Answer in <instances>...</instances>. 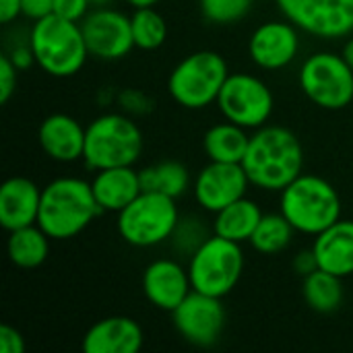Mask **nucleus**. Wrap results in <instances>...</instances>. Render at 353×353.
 Wrapping results in <instances>:
<instances>
[{"label": "nucleus", "instance_id": "nucleus-1", "mask_svg": "<svg viewBox=\"0 0 353 353\" xmlns=\"http://www.w3.org/2000/svg\"><path fill=\"white\" fill-rule=\"evenodd\" d=\"M242 168L250 186L267 192H281L302 174V143L290 128L265 124L250 134Z\"/></svg>", "mask_w": 353, "mask_h": 353}, {"label": "nucleus", "instance_id": "nucleus-2", "mask_svg": "<svg viewBox=\"0 0 353 353\" xmlns=\"http://www.w3.org/2000/svg\"><path fill=\"white\" fill-rule=\"evenodd\" d=\"M99 213L103 211L95 201L91 182L62 176L41 188L37 225L52 240H70L85 232Z\"/></svg>", "mask_w": 353, "mask_h": 353}, {"label": "nucleus", "instance_id": "nucleus-3", "mask_svg": "<svg viewBox=\"0 0 353 353\" xmlns=\"http://www.w3.org/2000/svg\"><path fill=\"white\" fill-rule=\"evenodd\" d=\"M29 46L35 56V64L50 77L68 79L83 70L89 50L81 23L48 14L39 21H33L29 31Z\"/></svg>", "mask_w": 353, "mask_h": 353}, {"label": "nucleus", "instance_id": "nucleus-4", "mask_svg": "<svg viewBox=\"0 0 353 353\" xmlns=\"http://www.w3.org/2000/svg\"><path fill=\"white\" fill-rule=\"evenodd\" d=\"M143 153V132L132 116L108 112L85 126L83 161L89 170L134 165Z\"/></svg>", "mask_w": 353, "mask_h": 353}, {"label": "nucleus", "instance_id": "nucleus-5", "mask_svg": "<svg viewBox=\"0 0 353 353\" xmlns=\"http://www.w3.org/2000/svg\"><path fill=\"white\" fill-rule=\"evenodd\" d=\"M279 194V211L298 234L314 238L341 219V199L321 176L300 174Z\"/></svg>", "mask_w": 353, "mask_h": 353}, {"label": "nucleus", "instance_id": "nucleus-6", "mask_svg": "<svg viewBox=\"0 0 353 353\" xmlns=\"http://www.w3.org/2000/svg\"><path fill=\"white\" fill-rule=\"evenodd\" d=\"M228 77L230 68L219 52L199 50L174 66L168 77V91L178 105L186 110H205L217 103Z\"/></svg>", "mask_w": 353, "mask_h": 353}, {"label": "nucleus", "instance_id": "nucleus-7", "mask_svg": "<svg viewBox=\"0 0 353 353\" xmlns=\"http://www.w3.org/2000/svg\"><path fill=\"white\" fill-rule=\"evenodd\" d=\"M180 221L176 199L143 190L128 207L118 213L116 228L120 238L134 248H153L170 242Z\"/></svg>", "mask_w": 353, "mask_h": 353}, {"label": "nucleus", "instance_id": "nucleus-8", "mask_svg": "<svg viewBox=\"0 0 353 353\" xmlns=\"http://www.w3.org/2000/svg\"><path fill=\"white\" fill-rule=\"evenodd\" d=\"M244 273L242 244L211 234L190 256L188 275L194 292L225 298Z\"/></svg>", "mask_w": 353, "mask_h": 353}, {"label": "nucleus", "instance_id": "nucleus-9", "mask_svg": "<svg viewBox=\"0 0 353 353\" xmlns=\"http://www.w3.org/2000/svg\"><path fill=\"white\" fill-rule=\"evenodd\" d=\"M302 93L323 110H343L353 101V68L335 52L310 54L298 72Z\"/></svg>", "mask_w": 353, "mask_h": 353}, {"label": "nucleus", "instance_id": "nucleus-10", "mask_svg": "<svg viewBox=\"0 0 353 353\" xmlns=\"http://www.w3.org/2000/svg\"><path fill=\"white\" fill-rule=\"evenodd\" d=\"M217 108L225 120L256 130L273 116L275 97L271 87L256 74L230 72L217 97Z\"/></svg>", "mask_w": 353, "mask_h": 353}, {"label": "nucleus", "instance_id": "nucleus-11", "mask_svg": "<svg viewBox=\"0 0 353 353\" xmlns=\"http://www.w3.org/2000/svg\"><path fill=\"white\" fill-rule=\"evenodd\" d=\"M283 19L319 39H343L353 33V0H275Z\"/></svg>", "mask_w": 353, "mask_h": 353}, {"label": "nucleus", "instance_id": "nucleus-12", "mask_svg": "<svg viewBox=\"0 0 353 353\" xmlns=\"http://www.w3.org/2000/svg\"><path fill=\"white\" fill-rule=\"evenodd\" d=\"M81 29L91 58L116 62L134 48L130 17L112 6H93L81 21Z\"/></svg>", "mask_w": 353, "mask_h": 353}, {"label": "nucleus", "instance_id": "nucleus-13", "mask_svg": "<svg viewBox=\"0 0 353 353\" xmlns=\"http://www.w3.org/2000/svg\"><path fill=\"white\" fill-rule=\"evenodd\" d=\"M172 323L184 341L196 347H211L223 333L225 308L221 298L192 290L188 298L172 312Z\"/></svg>", "mask_w": 353, "mask_h": 353}, {"label": "nucleus", "instance_id": "nucleus-14", "mask_svg": "<svg viewBox=\"0 0 353 353\" xmlns=\"http://www.w3.org/2000/svg\"><path fill=\"white\" fill-rule=\"evenodd\" d=\"M248 186L250 180L242 163L209 161L194 178L192 192L199 207L215 215L223 207L246 196Z\"/></svg>", "mask_w": 353, "mask_h": 353}, {"label": "nucleus", "instance_id": "nucleus-15", "mask_svg": "<svg viewBox=\"0 0 353 353\" xmlns=\"http://www.w3.org/2000/svg\"><path fill=\"white\" fill-rule=\"evenodd\" d=\"M300 46V29L294 23L267 21L252 31L248 56L263 70H281L298 58Z\"/></svg>", "mask_w": 353, "mask_h": 353}, {"label": "nucleus", "instance_id": "nucleus-16", "mask_svg": "<svg viewBox=\"0 0 353 353\" xmlns=\"http://www.w3.org/2000/svg\"><path fill=\"white\" fill-rule=\"evenodd\" d=\"M143 294L155 308L174 312L192 292L188 267L174 259H157L143 273Z\"/></svg>", "mask_w": 353, "mask_h": 353}, {"label": "nucleus", "instance_id": "nucleus-17", "mask_svg": "<svg viewBox=\"0 0 353 353\" xmlns=\"http://www.w3.org/2000/svg\"><path fill=\"white\" fill-rule=\"evenodd\" d=\"M37 139L43 153L54 161L72 163L83 159L85 126L68 114H50L43 118Z\"/></svg>", "mask_w": 353, "mask_h": 353}, {"label": "nucleus", "instance_id": "nucleus-18", "mask_svg": "<svg viewBox=\"0 0 353 353\" xmlns=\"http://www.w3.org/2000/svg\"><path fill=\"white\" fill-rule=\"evenodd\" d=\"M41 203V188L25 178L12 176L0 186V225L14 232L37 223Z\"/></svg>", "mask_w": 353, "mask_h": 353}, {"label": "nucleus", "instance_id": "nucleus-19", "mask_svg": "<svg viewBox=\"0 0 353 353\" xmlns=\"http://www.w3.org/2000/svg\"><path fill=\"white\" fill-rule=\"evenodd\" d=\"M145 343L143 329L128 316L97 321L83 337L85 353H139Z\"/></svg>", "mask_w": 353, "mask_h": 353}, {"label": "nucleus", "instance_id": "nucleus-20", "mask_svg": "<svg viewBox=\"0 0 353 353\" xmlns=\"http://www.w3.org/2000/svg\"><path fill=\"white\" fill-rule=\"evenodd\" d=\"M312 250L319 269L341 279L353 275V219H339L314 236Z\"/></svg>", "mask_w": 353, "mask_h": 353}, {"label": "nucleus", "instance_id": "nucleus-21", "mask_svg": "<svg viewBox=\"0 0 353 353\" xmlns=\"http://www.w3.org/2000/svg\"><path fill=\"white\" fill-rule=\"evenodd\" d=\"M91 188L101 211L116 215L143 192L141 176L132 165L99 170L91 180Z\"/></svg>", "mask_w": 353, "mask_h": 353}, {"label": "nucleus", "instance_id": "nucleus-22", "mask_svg": "<svg viewBox=\"0 0 353 353\" xmlns=\"http://www.w3.org/2000/svg\"><path fill=\"white\" fill-rule=\"evenodd\" d=\"M263 215L265 213L256 201L242 196L236 203H232V205H228L215 213L213 234L228 238L232 242H238V244L250 242V238H252L256 225L261 223Z\"/></svg>", "mask_w": 353, "mask_h": 353}, {"label": "nucleus", "instance_id": "nucleus-23", "mask_svg": "<svg viewBox=\"0 0 353 353\" xmlns=\"http://www.w3.org/2000/svg\"><path fill=\"white\" fill-rule=\"evenodd\" d=\"M248 143H250L248 128L234 124L230 120L213 124L203 137V149L209 161H223V163H242Z\"/></svg>", "mask_w": 353, "mask_h": 353}, {"label": "nucleus", "instance_id": "nucleus-24", "mask_svg": "<svg viewBox=\"0 0 353 353\" xmlns=\"http://www.w3.org/2000/svg\"><path fill=\"white\" fill-rule=\"evenodd\" d=\"M52 238L37 225H27L14 232H8L6 252L14 267L19 269H37L46 263L50 254Z\"/></svg>", "mask_w": 353, "mask_h": 353}, {"label": "nucleus", "instance_id": "nucleus-25", "mask_svg": "<svg viewBox=\"0 0 353 353\" xmlns=\"http://www.w3.org/2000/svg\"><path fill=\"white\" fill-rule=\"evenodd\" d=\"M143 190L161 192L172 199H180L190 188V172L180 161H159L139 172Z\"/></svg>", "mask_w": 353, "mask_h": 353}, {"label": "nucleus", "instance_id": "nucleus-26", "mask_svg": "<svg viewBox=\"0 0 353 353\" xmlns=\"http://www.w3.org/2000/svg\"><path fill=\"white\" fill-rule=\"evenodd\" d=\"M302 294H304L308 308H312L314 312H321V314L335 312L343 304V298H345L341 277L327 273L323 269H316L304 277Z\"/></svg>", "mask_w": 353, "mask_h": 353}, {"label": "nucleus", "instance_id": "nucleus-27", "mask_svg": "<svg viewBox=\"0 0 353 353\" xmlns=\"http://www.w3.org/2000/svg\"><path fill=\"white\" fill-rule=\"evenodd\" d=\"M294 225L285 219V215L279 213H265L261 223L256 225L252 238H250V246L259 252V254H279L283 252L292 240H294Z\"/></svg>", "mask_w": 353, "mask_h": 353}, {"label": "nucleus", "instance_id": "nucleus-28", "mask_svg": "<svg viewBox=\"0 0 353 353\" xmlns=\"http://www.w3.org/2000/svg\"><path fill=\"white\" fill-rule=\"evenodd\" d=\"M130 25H132L134 48L143 52L159 50L168 39V23L153 6L134 8V12L130 14Z\"/></svg>", "mask_w": 353, "mask_h": 353}, {"label": "nucleus", "instance_id": "nucleus-29", "mask_svg": "<svg viewBox=\"0 0 353 353\" xmlns=\"http://www.w3.org/2000/svg\"><path fill=\"white\" fill-rule=\"evenodd\" d=\"M254 0H199V10L213 25H234L242 21Z\"/></svg>", "mask_w": 353, "mask_h": 353}, {"label": "nucleus", "instance_id": "nucleus-30", "mask_svg": "<svg viewBox=\"0 0 353 353\" xmlns=\"http://www.w3.org/2000/svg\"><path fill=\"white\" fill-rule=\"evenodd\" d=\"M209 236L211 234L205 228L203 219H199L194 215H188V217H180L178 225H176V230H174V234L170 238V242H172V246L178 252L190 256Z\"/></svg>", "mask_w": 353, "mask_h": 353}, {"label": "nucleus", "instance_id": "nucleus-31", "mask_svg": "<svg viewBox=\"0 0 353 353\" xmlns=\"http://www.w3.org/2000/svg\"><path fill=\"white\" fill-rule=\"evenodd\" d=\"M116 101L120 110L132 118L147 116L153 110V99L141 89H122L120 93H116Z\"/></svg>", "mask_w": 353, "mask_h": 353}, {"label": "nucleus", "instance_id": "nucleus-32", "mask_svg": "<svg viewBox=\"0 0 353 353\" xmlns=\"http://www.w3.org/2000/svg\"><path fill=\"white\" fill-rule=\"evenodd\" d=\"M17 74H19V68L12 64L8 54H2L0 56V103H8V99L12 97L17 89Z\"/></svg>", "mask_w": 353, "mask_h": 353}, {"label": "nucleus", "instance_id": "nucleus-33", "mask_svg": "<svg viewBox=\"0 0 353 353\" xmlns=\"http://www.w3.org/2000/svg\"><path fill=\"white\" fill-rule=\"evenodd\" d=\"M91 6V0H54V14L81 23L89 14Z\"/></svg>", "mask_w": 353, "mask_h": 353}, {"label": "nucleus", "instance_id": "nucleus-34", "mask_svg": "<svg viewBox=\"0 0 353 353\" xmlns=\"http://www.w3.org/2000/svg\"><path fill=\"white\" fill-rule=\"evenodd\" d=\"M0 353H25V339L21 331L10 325L0 327Z\"/></svg>", "mask_w": 353, "mask_h": 353}, {"label": "nucleus", "instance_id": "nucleus-35", "mask_svg": "<svg viewBox=\"0 0 353 353\" xmlns=\"http://www.w3.org/2000/svg\"><path fill=\"white\" fill-rule=\"evenodd\" d=\"M23 4V17L29 21H39L54 12V0H21Z\"/></svg>", "mask_w": 353, "mask_h": 353}, {"label": "nucleus", "instance_id": "nucleus-36", "mask_svg": "<svg viewBox=\"0 0 353 353\" xmlns=\"http://www.w3.org/2000/svg\"><path fill=\"white\" fill-rule=\"evenodd\" d=\"M8 54V58L12 60V64L19 68V70H27V68H31V64H35V56H33V50H31V46H29V39H27V43H19V46H14L10 52H6Z\"/></svg>", "mask_w": 353, "mask_h": 353}, {"label": "nucleus", "instance_id": "nucleus-37", "mask_svg": "<svg viewBox=\"0 0 353 353\" xmlns=\"http://www.w3.org/2000/svg\"><path fill=\"white\" fill-rule=\"evenodd\" d=\"M319 269V263H316V256H314V250H302L294 256V271L300 273L302 277L310 275L312 271Z\"/></svg>", "mask_w": 353, "mask_h": 353}, {"label": "nucleus", "instance_id": "nucleus-38", "mask_svg": "<svg viewBox=\"0 0 353 353\" xmlns=\"http://www.w3.org/2000/svg\"><path fill=\"white\" fill-rule=\"evenodd\" d=\"M21 14H23L21 0H0V23L8 25Z\"/></svg>", "mask_w": 353, "mask_h": 353}, {"label": "nucleus", "instance_id": "nucleus-39", "mask_svg": "<svg viewBox=\"0 0 353 353\" xmlns=\"http://www.w3.org/2000/svg\"><path fill=\"white\" fill-rule=\"evenodd\" d=\"M343 58L347 60V64L353 68V33L347 37V41L343 43V50H341Z\"/></svg>", "mask_w": 353, "mask_h": 353}, {"label": "nucleus", "instance_id": "nucleus-40", "mask_svg": "<svg viewBox=\"0 0 353 353\" xmlns=\"http://www.w3.org/2000/svg\"><path fill=\"white\" fill-rule=\"evenodd\" d=\"M126 4H130L132 8H149V6H155L159 4L161 0H124Z\"/></svg>", "mask_w": 353, "mask_h": 353}, {"label": "nucleus", "instance_id": "nucleus-41", "mask_svg": "<svg viewBox=\"0 0 353 353\" xmlns=\"http://www.w3.org/2000/svg\"><path fill=\"white\" fill-rule=\"evenodd\" d=\"M112 2H114V0H91L93 6H110Z\"/></svg>", "mask_w": 353, "mask_h": 353}]
</instances>
